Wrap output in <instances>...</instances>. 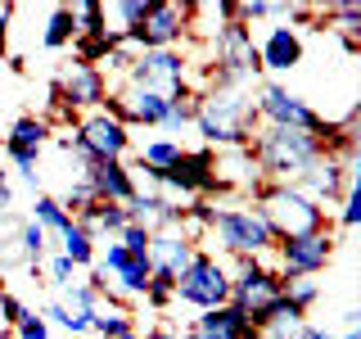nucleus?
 I'll return each instance as SVG.
<instances>
[{
	"label": "nucleus",
	"instance_id": "1",
	"mask_svg": "<svg viewBox=\"0 0 361 339\" xmlns=\"http://www.w3.org/2000/svg\"><path fill=\"white\" fill-rule=\"evenodd\" d=\"M248 158L262 177H271V186H293L307 167H316L325 158V145L312 131H293V127H257L248 141Z\"/></svg>",
	"mask_w": 361,
	"mask_h": 339
},
{
	"label": "nucleus",
	"instance_id": "2",
	"mask_svg": "<svg viewBox=\"0 0 361 339\" xmlns=\"http://www.w3.org/2000/svg\"><path fill=\"white\" fill-rule=\"evenodd\" d=\"M195 127L199 136L212 145H226V150H248L253 131L262 127L257 122V109L248 100L244 86H208V95H199L195 109Z\"/></svg>",
	"mask_w": 361,
	"mask_h": 339
},
{
	"label": "nucleus",
	"instance_id": "3",
	"mask_svg": "<svg viewBox=\"0 0 361 339\" xmlns=\"http://www.w3.org/2000/svg\"><path fill=\"white\" fill-rule=\"evenodd\" d=\"M257 213H262V222L271 226V235L280 240H293V235H312V231H325V208L321 203H312L302 190L293 186H267L257 190Z\"/></svg>",
	"mask_w": 361,
	"mask_h": 339
},
{
	"label": "nucleus",
	"instance_id": "4",
	"mask_svg": "<svg viewBox=\"0 0 361 339\" xmlns=\"http://www.w3.org/2000/svg\"><path fill=\"white\" fill-rule=\"evenodd\" d=\"M285 294V280H280L276 267H267L262 258H235V271H231V303L248 316L253 331L267 326V312L271 303Z\"/></svg>",
	"mask_w": 361,
	"mask_h": 339
},
{
	"label": "nucleus",
	"instance_id": "5",
	"mask_svg": "<svg viewBox=\"0 0 361 339\" xmlns=\"http://www.w3.org/2000/svg\"><path fill=\"white\" fill-rule=\"evenodd\" d=\"M212 86H248L257 73H262V59H257L253 45V28L244 23H226V28H212Z\"/></svg>",
	"mask_w": 361,
	"mask_h": 339
},
{
	"label": "nucleus",
	"instance_id": "6",
	"mask_svg": "<svg viewBox=\"0 0 361 339\" xmlns=\"http://www.w3.org/2000/svg\"><path fill=\"white\" fill-rule=\"evenodd\" d=\"M195 28V5H176V0H154L140 28L122 32L127 50H176L185 41V32Z\"/></svg>",
	"mask_w": 361,
	"mask_h": 339
},
{
	"label": "nucleus",
	"instance_id": "7",
	"mask_svg": "<svg viewBox=\"0 0 361 339\" xmlns=\"http://www.w3.org/2000/svg\"><path fill=\"white\" fill-rule=\"evenodd\" d=\"M176 299L190 303V308H199V312L226 308V303H231V271H226V263L195 249V258H190L185 271L176 276Z\"/></svg>",
	"mask_w": 361,
	"mask_h": 339
},
{
	"label": "nucleus",
	"instance_id": "8",
	"mask_svg": "<svg viewBox=\"0 0 361 339\" xmlns=\"http://www.w3.org/2000/svg\"><path fill=\"white\" fill-rule=\"evenodd\" d=\"M212 240L231 258H262L267 249H276V235H271V226L262 222L257 208H217Z\"/></svg>",
	"mask_w": 361,
	"mask_h": 339
},
{
	"label": "nucleus",
	"instance_id": "9",
	"mask_svg": "<svg viewBox=\"0 0 361 339\" xmlns=\"http://www.w3.org/2000/svg\"><path fill=\"white\" fill-rule=\"evenodd\" d=\"M185 68L190 59L180 50H140L127 73V86L131 90H154V95H163L167 105H172L176 95H185Z\"/></svg>",
	"mask_w": 361,
	"mask_h": 339
},
{
	"label": "nucleus",
	"instance_id": "10",
	"mask_svg": "<svg viewBox=\"0 0 361 339\" xmlns=\"http://www.w3.org/2000/svg\"><path fill=\"white\" fill-rule=\"evenodd\" d=\"M158 190H172V195H199V199H212L221 195V177H217V154L203 145V150H180V158L163 172Z\"/></svg>",
	"mask_w": 361,
	"mask_h": 339
},
{
	"label": "nucleus",
	"instance_id": "11",
	"mask_svg": "<svg viewBox=\"0 0 361 339\" xmlns=\"http://www.w3.org/2000/svg\"><path fill=\"white\" fill-rule=\"evenodd\" d=\"M334 235L330 226L325 231H312V235H293V240H280L276 254H280V280H298V276H321L334 258Z\"/></svg>",
	"mask_w": 361,
	"mask_h": 339
},
{
	"label": "nucleus",
	"instance_id": "12",
	"mask_svg": "<svg viewBox=\"0 0 361 339\" xmlns=\"http://www.w3.org/2000/svg\"><path fill=\"white\" fill-rule=\"evenodd\" d=\"M253 109H257V122H267V127H293V131H321V113H316L302 95H293V90L285 86H262L257 90V100H253Z\"/></svg>",
	"mask_w": 361,
	"mask_h": 339
},
{
	"label": "nucleus",
	"instance_id": "13",
	"mask_svg": "<svg viewBox=\"0 0 361 339\" xmlns=\"http://www.w3.org/2000/svg\"><path fill=\"white\" fill-rule=\"evenodd\" d=\"M54 86L63 90V100L73 105L77 118H82V113L104 109V100H109V77L99 73V68L77 64V59H63V64H59V73H54Z\"/></svg>",
	"mask_w": 361,
	"mask_h": 339
},
{
	"label": "nucleus",
	"instance_id": "14",
	"mask_svg": "<svg viewBox=\"0 0 361 339\" xmlns=\"http://www.w3.org/2000/svg\"><path fill=\"white\" fill-rule=\"evenodd\" d=\"M353 186H357V181H353V163L330 158V154H325L316 167H307V172L293 181V190H302V195H307L312 203H321V208H325V203H338Z\"/></svg>",
	"mask_w": 361,
	"mask_h": 339
},
{
	"label": "nucleus",
	"instance_id": "15",
	"mask_svg": "<svg viewBox=\"0 0 361 339\" xmlns=\"http://www.w3.org/2000/svg\"><path fill=\"white\" fill-rule=\"evenodd\" d=\"M45 141H50V127L37 118V113H23V118H14V127H9L5 136V154L14 158V167L23 177L37 186V163H41V150H45Z\"/></svg>",
	"mask_w": 361,
	"mask_h": 339
},
{
	"label": "nucleus",
	"instance_id": "16",
	"mask_svg": "<svg viewBox=\"0 0 361 339\" xmlns=\"http://www.w3.org/2000/svg\"><path fill=\"white\" fill-rule=\"evenodd\" d=\"M127 208V222L131 226H145V231H176L180 218H185V208H176V199H167L163 190H135L131 203H122Z\"/></svg>",
	"mask_w": 361,
	"mask_h": 339
},
{
	"label": "nucleus",
	"instance_id": "17",
	"mask_svg": "<svg viewBox=\"0 0 361 339\" xmlns=\"http://www.w3.org/2000/svg\"><path fill=\"white\" fill-rule=\"evenodd\" d=\"M82 181L99 203H131L135 190H140L127 163H82Z\"/></svg>",
	"mask_w": 361,
	"mask_h": 339
},
{
	"label": "nucleus",
	"instance_id": "18",
	"mask_svg": "<svg viewBox=\"0 0 361 339\" xmlns=\"http://www.w3.org/2000/svg\"><path fill=\"white\" fill-rule=\"evenodd\" d=\"M180 339H262V331H253L248 316L235 308V303H226V308L199 312L195 321L185 326V335H180Z\"/></svg>",
	"mask_w": 361,
	"mask_h": 339
},
{
	"label": "nucleus",
	"instance_id": "19",
	"mask_svg": "<svg viewBox=\"0 0 361 339\" xmlns=\"http://www.w3.org/2000/svg\"><path fill=\"white\" fill-rule=\"evenodd\" d=\"M257 59H262V73H289V68L302 64V32H293L289 23L285 28H271L267 41L257 45Z\"/></svg>",
	"mask_w": 361,
	"mask_h": 339
},
{
	"label": "nucleus",
	"instance_id": "20",
	"mask_svg": "<svg viewBox=\"0 0 361 339\" xmlns=\"http://www.w3.org/2000/svg\"><path fill=\"white\" fill-rule=\"evenodd\" d=\"M190 258H195V244H190L185 231H154V235H149V267H154V271L180 276Z\"/></svg>",
	"mask_w": 361,
	"mask_h": 339
},
{
	"label": "nucleus",
	"instance_id": "21",
	"mask_svg": "<svg viewBox=\"0 0 361 339\" xmlns=\"http://www.w3.org/2000/svg\"><path fill=\"white\" fill-rule=\"evenodd\" d=\"M90 331H95V339H131L135 321H131L127 308H104V303H99V308L90 312Z\"/></svg>",
	"mask_w": 361,
	"mask_h": 339
},
{
	"label": "nucleus",
	"instance_id": "22",
	"mask_svg": "<svg viewBox=\"0 0 361 339\" xmlns=\"http://www.w3.org/2000/svg\"><path fill=\"white\" fill-rule=\"evenodd\" d=\"M59 254H63L73 267H90V263H95V235H90L86 226L73 222V226L59 235Z\"/></svg>",
	"mask_w": 361,
	"mask_h": 339
},
{
	"label": "nucleus",
	"instance_id": "23",
	"mask_svg": "<svg viewBox=\"0 0 361 339\" xmlns=\"http://www.w3.org/2000/svg\"><path fill=\"white\" fill-rule=\"evenodd\" d=\"M32 222L41 226L45 235H63L68 226H73V218H68V208L54 195H37V203H32Z\"/></svg>",
	"mask_w": 361,
	"mask_h": 339
},
{
	"label": "nucleus",
	"instance_id": "24",
	"mask_svg": "<svg viewBox=\"0 0 361 339\" xmlns=\"http://www.w3.org/2000/svg\"><path fill=\"white\" fill-rule=\"evenodd\" d=\"M113 45H122V37H118L113 28L104 32V37H77V41H73V59H77V64H86V68H99Z\"/></svg>",
	"mask_w": 361,
	"mask_h": 339
},
{
	"label": "nucleus",
	"instance_id": "25",
	"mask_svg": "<svg viewBox=\"0 0 361 339\" xmlns=\"http://www.w3.org/2000/svg\"><path fill=\"white\" fill-rule=\"evenodd\" d=\"M77 41V23H73V9L59 5L50 14V23H45V32H41V45L45 50H63V45H73Z\"/></svg>",
	"mask_w": 361,
	"mask_h": 339
},
{
	"label": "nucleus",
	"instance_id": "26",
	"mask_svg": "<svg viewBox=\"0 0 361 339\" xmlns=\"http://www.w3.org/2000/svg\"><path fill=\"white\" fill-rule=\"evenodd\" d=\"M14 235H18V254H23V263L41 271V258H45V249H50V235H45L37 222H23Z\"/></svg>",
	"mask_w": 361,
	"mask_h": 339
},
{
	"label": "nucleus",
	"instance_id": "27",
	"mask_svg": "<svg viewBox=\"0 0 361 339\" xmlns=\"http://www.w3.org/2000/svg\"><path fill=\"white\" fill-rule=\"evenodd\" d=\"M176 158H180V141H167V136H163V141H149V145H145V150H140V163H135V167H149V172H167V167H172Z\"/></svg>",
	"mask_w": 361,
	"mask_h": 339
},
{
	"label": "nucleus",
	"instance_id": "28",
	"mask_svg": "<svg viewBox=\"0 0 361 339\" xmlns=\"http://www.w3.org/2000/svg\"><path fill=\"white\" fill-rule=\"evenodd\" d=\"M73 9V23H77V37H104L109 23H104V9L99 0H82V5H68Z\"/></svg>",
	"mask_w": 361,
	"mask_h": 339
},
{
	"label": "nucleus",
	"instance_id": "29",
	"mask_svg": "<svg viewBox=\"0 0 361 339\" xmlns=\"http://www.w3.org/2000/svg\"><path fill=\"white\" fill-rule=\"evenodd\" d=\"M127 226H131V222H127V208H122V203H99L95 231H90V235H109V240H118Z\"/></svg>",
	"mask_w": 361,
	"mask_h": 339
},
{
	"label": "nucleus",
	"instance_id": "30",
	"mask_svg": "<svg viewBox=\"0 0 361 339\" xmlns=\"http://www.w3.org/2000/svg\"><path fill=\"white\" fill-rule=\"evenodd\" d=\"M195 109H199V95H195V90L176 95L172 105H167V118H163V127H167V131H180V127H190V122H195Z\"/></svg>",
	"mask_w": 361,
	"mask_h": 339
},
{
	"label": "nucleus",
	"instance_id": "31",
	"mask_svg": "<svg viewBox=\"0 0 361 339\" xmlns=\"http://www.w3.org/2000/svg\"><path fill=\"white\" fill-rule=\"evenodd\" d=\"M172 299H176V276H167V271H154V276H149V290H145V303H149L154 312H163Z\"/></svg>",
	"mask_w": 361,
	"mask_h": 339
},
{
	"label": "nucleus",
	"instance_id": "32",
	"mask_svg": "<svg viewBox=\"0 0 361 339\" xmlns=\"http://www.w3.org/2000/svg\"><path fill=\"white\" fill-rule=\"evenodd\" d=\"M285 299L293 303L298 312H307L316 299H321V285H316V276H298V280H285Z\"/></svg>",
	"mask_w": 361,
	"mask_h": 339
},
{
	"label": "nucleus",
	"instance_id": "33",
	"mask_svg": "<svg viewBox=\"0 0 361 339\" xmlns=\"http://www.w3.org/2000/svg\"><path fill=\"white\" fill-rule=\"evenodd\" d=\"M271 14H289V5H276V0H244V5H235V23H244V28Z\"/></svg>",
	"mask_w": 361,
	"mask_h": 339
},
{
	"label": "nucleus",
	"instance_id": "34",
	"mask_svg": "<svg viewBox=\"0 0 361 339\" xmlns=\"http://www.w3.org/2000/svg\"><path fill=\"white\" fill-rule=\"evenodd\" d=\"M68 312H82V316H90L99 308V294L86 285V280H73V285H68V303H63Z\"/></svg>",
	"mask_w": 361,
	"mask_h": 339
},
{
	"label": "nucleus",
	"instance_id": "35",
	"mask_svg": "<svg viewBox=\"0 0 361 339\" xmlns=\"http://www.w3.org/2000/svg\"><path fill=\"white\" fill-rule=\"evenodd\" d=\"M135 64V50H127V45H113V50L104 54V64H99V73L104 77H127Z\"/></svg>",
	"mask_w": 361,
	"mask_h": 339
},
{
	"label": "nucleus",
	"instance_id": "36",
	"mask_svg": "<svg viewBox=\"0 0 361 339\" xmlns=\"http://www.w3.org/2000/svg\"><path fill=\"white\" fill-rule=\"evenodd\" d=\"M41 263H45V280H50V285H59V290H68V285H73V263H68V258L63 254H54V258H41Z\"/></svg>",
	"mask_w": 361,
	"mask_h": 339
},
{
	"label": "nucleus",
	"instance_id": "37",
	"mask_svg": "<svg viewBox=\"0 0 361 339\" xmlns=\"http://www.w3.org/2000/svg\"><path fill=\"white\" fill-rule=\"evenodd\" d=\"M14 339H50V321H45L41 312H27V316L14 326Z\"/></svg>",
	"mask_w": 361,
	"mask_h": 339
},
{
	"label": "nucleus",
	"instance_id": "38",
	"mask_svg": "<svg viewBox=\"0 0 361 339\" xmlns=\"http://www.w3.org/2000/svg\"><path fill=\"white\" fill-rule=\"evenodd\" d=\"M118 244L135 258H149V231H145V226H127V231L118 235Z\"/></svg>",
	"mask_w": 361,
	"mask_h": 339
},
{
	"label": "nucleus",
	"instance_id": "39",
	"mask_svg": "<svg viewBox=\"0 0 361 339\" xmlns=\"http://www.w3.org/2000/svg\"><path fill=\"white\" fill-rule=\"evenodd\" d=\"M27 312H32L27 303H23L18 294H9V290H5V299H0V321H5V331H14V326H18Z\"/></svg>",
	"mask_w": 361,
	"mask_h": 339
},
{
	"label": "nucleus",
	"instance_id": "40",
	"mask_svg": "<svg viewBox=\"0 0 361 339\" xmlns=\"http://www.w3.org/2000/svg\"><path fill=\"white\" fill-rule=\"evenodd\" d=\"M357 222H361V203H357V186H353L343 199H338V226H343V231H353Z\"/></svg>",
	"mask_w": 361,
	"mask_h": 339
},
{
	"label": "nucleus",
	"instance_id": "41",
	"mask_svg": "<svg viewBox=\"0 0 361 339\" xmlns=\"http://www.w3.org/2000/svg\"><path fill=\"white\" fill-rule=\"evenodd\" d=\"M9 18H14V5H0V59L9 50Z\"/></svg>",
	"mask_w": 361,
	"mask_h": 339
},
{
	"label": "nucleus",
	"instance_id": "42",
	"mask_svg": "<svg viewBox=\"0 0 361 339\" xmlns=\"http://www.w3.org/2000/svg\"><path fill=\"white\" fill-rule=\"evenodd\" d=\"M140 339H180V331H172V326H154V331H145Z\"/></svg>",
	"mask_w": 361,
	"mask_h": 339
},
{
	"label": "nucleus",
	"instance_id": "43",
	"mask_svg": "<svg viewBox=\"0 0 361 339\" xmlns=\"http://www.w3.org/2000/svg\"><path fill=\"white\" fill-rule=\"evenodd\" d=\"M9 199H14V190H9V172L0 167V208H9Z\"/></svg>",
	"mask_w": 361,
	"mask_h": 339
},
{
	"label": "nucleus",
	"instance_id": "44",
	"mask_svg": "<svg viewBox=\"0 0 361 339\" xmlns=\"http://www.w3.org/2000/svg\"><path fill=\"white\" fill-rule=\"evenodd\" d=\"M298 339H334V335L325 331V326H302V331H298Z\"/></svg>",
	"mask_w": 361,
	"mask_h": 339
},
{
	"label": "nucleus",
	"instance_id": "45",
	"mask_svg": "<svg viewBox=\"0 0 361 339\" xmlns=\"http://www.w3.org/2000/svg\"><path fill=\"white\" fill-rule=\"evenodd\" d=\"M0 339H14V331H0Z\"/></svg>",
	"mask_w": 361,
	"mask_h": 339
},
{
	"label": "nucleus",
	"instance_id": "46",
	"mask_svg": "<svg viewBox=\"0 0 361 339\" xmlns=\"http://www.w3.org/2000/svg\"><path fill=\"white\" fill-rule=\"evenodd\" d=\"M0 299H5V276H0Z\"/></svg>",
	"mask_w": 361,
	"mask_h": 339
},
{
	"label": "nucleus",
	"instance_id": "47",
	"mask_svg": "<svg viewBox=\"0 0 361 339\" xmlns=\"http://www.w3.org/2000/svg\"><path fill=\"white\" fill-rule=\"evenodd\" d=\"M82 339H90V335H82Z\"/></svg>",
	"mask_w": 361,
	"mask_h": 339
}]
</instances>
